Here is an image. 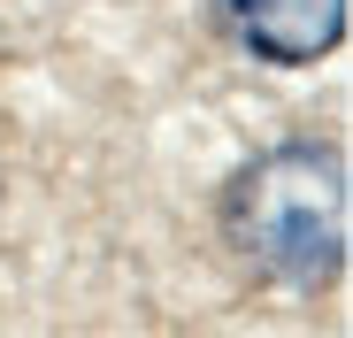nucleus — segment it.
Masks as SVG:
<instances>
[{
    "mask_svg": "<svg viewBox=\"0 0 353 338\" xmlns=\"http://www.w3.org/2000/svg\"><path fill=\"white\" fill-rule=\"evenodd\" d=\"M223 239L254 277H276V285H300V292L330 285L353 239L345 154L330 139H284L254 154L223 185Z\"/></svg>",
    "mask_w": 353,
    "mask_h": 338,
    "instance_id": "nucleus-1",
    "label": "nucleus"
},
{
    "mask_svg": "<svg viewBox=\"0 0 353 338\" xmlns=\"http://www.w3.org/2000/svg\"><path fill=\"white\" fill-rule=\"evenodd\" d=\"M223 8L230 31L276 70H307L345 39V0H223Z\"/></svg>",
    "mask_w": 353,
    "mask_h": 338,
    "instance_id": "nucleus-2",
    "label": "nucleus"
}]
</instances>
